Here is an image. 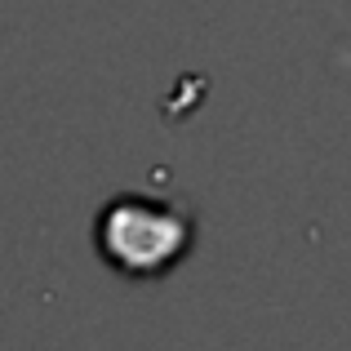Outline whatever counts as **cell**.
<instances>
[{"mask_svg": "<svg viewBox=\"0 0 351 351\" xmlns=\"http://www.w3.org/2000/svg\"><path fill=\"white\" fill-rule=\"evenodd\" d=\"M94 240L103 263L125 280H160L191 254L196 218L178 200L125 191L103 205L94 223Z\"/></svg>", "mask_w": 351, "mask_h": 351, "instance_id": "obj_1", "label": "cell"}]
</instances>
